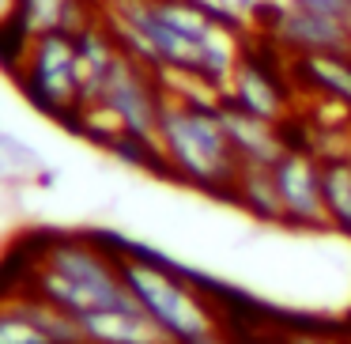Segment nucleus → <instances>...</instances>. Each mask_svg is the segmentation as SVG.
<instances>
[{
	"instance_id": "f257e3e1",
	"label": "nucleus",
	"mask_w": 351,
	"mask_h": 344,
	"mask_svg": "<svg viewBox=\"0 0 351 344\" xmlns=\"http://www.w3.org/2000/svg\"><path fill=\"white\" fill-rule=\"evenodd\" d=\"M23 291H34L38 299L76 314V318L95 310H140L121 276L117 253L80 235L42 238Z\"/></svg>"
},
{
	"instance_id": "f03ea898",
	"label": "nucleus",
	"mask_w": 351,
	"mask_h": 344,
	"mask_svg": "<svg viewBox=\"0 0 351 344\" xmlns=\"http://www.w3.org/2000/svg\"><path fill=\"white\" fill-rule=\"evenodd\" d=\"M219 102L185 99V95L167 91V106L159 117V144L167 174L182 178L185 185H197L204 193H223L230 197L238 178V155L230 148L227 133L219 122Z\"/></svg>"
},
{
	"instance_id": "7ed1b4c3",
	"label": "nucleus",
	"mask_w": 351,
	"mask_h": 344,
	"mask_svg": "<svg viewBox=\"0 0 351 344\" xmlns=\"http://www.w3.org/2000/svg\"><path fill=\"white\" fill-rule=\"evenodd\" d=\"M117 261H121V276L129 284L132 299L170 336V344H189L219 329L215 306L178 268L144 257V253H117Z\"/></svg>"
},
{
	"instance_id": "20e7f679",
	"label": "nucleus",
	"mask_w": 351,
	"mask_h": 344,
	"mask_svg": "<svg viewBox=\"0 0 351 344\" xmlns=\"http://www.w3.org/2000/svg\"><path fill=\"white\" fill-rule=\"evenodd\" d=\"M12 80L23 91L38 114L69 125L84 110V91H80V72H76V34H38L27 42L23 57L12 65Z\"/></svg>"
},
{
	"instance_id": "39448f33",
	"label": "nucleus",
	"mask_w": 351,
	"mask_h": 344,
	"mask_svg": "<svg viewBox=\"0 0 351 344\" xmlns=\"http://www.w3.org/2000/svg\"><path fill=\"white\" fill-rule=\"evenodd\" d=\"M99 106H106L125 129V137L136 140H155L159 137V117L167 106V84L162 72L144 65L140 57L121 54L114 72L106 76L99 91Z\"/></svg>"
},
{
	"instance_id": "423d86ee",
	"label": "nucleus",
	"mask_w": 351,
	"mask_h": 344,
	"mask_svg": "<svg viewBox=\"0 0 351 344\" xmlns=\"http://www.w3.org/2000/svg\"><path fill=\"white\" fill-rule=\"evenodd\" d=\"M265 34L291 57H317V54H351V23L317 12L295 8L287 0L265 4Z\"/></svg>"
},
{
	"instance_id": "0eeeda50",
	"label": "nucleus",
	"mask_w": 351,
	"mask_h": 344,
	"mask_svg": "<svg viewBox=\"0 0 351 344\" xmlns=\"http://www.w3.org/2000/svg\"><path fill=\"white\" fill-rule=\"evenodd\" d=\"M272 174L283 205V223L306 231L328 227L325 190H321V155H313L310 148L287 144L283 155L272 163Z\"/></svg>"
},
{
	"instance_id": "6e6552de",
	"label": "nucleus",
	"mask_w": 351,
	"mask_h": 344,
	"mask_svg": "<svg viewBox=\"0 0 351 344\" xmlns=\"http://www.w3.org/2000/svg\"><path fill=\"white\" fill-rule=\"evenodd\" d=\"M223 99L234 102V106L245 110V114H257V117L276 122V125H283L287 106H291L283 80L276 76V72L268 69L265 61H257L253 54H242L238 69L230 72V80H227V91H223Z\"/></svg>"
},
{
	"instance_id": "1a4fd4ad",
	"label": "nucleus",
	"mask_w": 351,
	"mask_h": 344,
	"mask_svg": "<svg viewBox=\"0 0 351 344\" xmlns=\"http://www.w3.org/2000/svg\"><path fill=\"white\" fill-rule=\"evenodd\" d=\"M215 110H219L223 133H227V140H230V148H234V155H238L242 167H272V163L283 155V148L291 144L276 122H265V117H257V114H245V110H238L234 102L219 99Z\"/></svg>"
},
{
	"instance_id": "9d476101",
	"label": "nucleus",
	"mask_w": 351,
	"mask_h": 344,
	"mask_svg": "<svg viewBox=\"0 0 351 344\" xmlns=\"http://www.w3.org/2000/svg\"><path fill=\"white\" fill-rule=\"evenodd\" d=\"M87 344H170L144 310H95L80 318Z\"/></svg>"
},
{
	"instance_id": "9b49d317",
	"label": "nucleus",
	"mask_w": 351,
	"mask_h": 344,
	"mask_svg": "<svg viewBox=\"0 0 351 344\" xmlns=\"http://www.w3.org/2000/svg\"><path fill=\"white\" fill-rule=\"evenodd\" d=\"M91 16V0H19V31L23 38H38V34H76Z\"/></svg>"
},
{
	"instance_id": "f8f14e48",
	"label": "nucleus",
	"mask_w": 351,
	"mask_h": 344,
	"mask_svg": "<svg viewBox=\"0 0 351 344\" xmlns=\"http://www.w3.org/2000/svg\"><path fill=\"white\" fill-rule=\"evenodd\" d=\"M291 69L298 72L313 95L328 102H340L351 110V54H317V57H291Z\"/></svg>"
},
{
	"instance_id": "ddd939ff",
	"label": "nucleus",
	"mask_w": 351,
	"mask_h": 344,
	"mask_svg": "<svg viewBox=\"0 0 351 344\" xmlns=\"http://www.w3.org/2000/svg\"><path fill=\"white\" fill-rule=\"evenodd\" d=\"M230 200L245 216H253L261 223H283V205H280V190H276L272 167H238Z\"/></svg>"
},
{
	"instance_id": "4468645a",
	"label": "nucleus",
	"mask_w": 351,
	"mask_h": 344,
	"mask_svg": "<svg viewBox=\"0 0 351 344\" xmlns=\"http://www.w3.org/2000/svg\"><path fill=\"white\" fill-rule=\"evenodd\" d=\"M321 190H325L328 227L351 238V159L348 155H325L321 159Z\"/></svg>"
},
{
	"instance_id": "2eb2a0df",
	"label": "nucleus",
	"mask_w": 351,
	"mask_h": 344,
	"mask_svg": "<svg viewBox=\"0 0 351 344\" xmlns=\"http://www.w3.org/2000/svg\"><path fill=\"white\" fill-rule=\"evenodd\" d=\"M46 159L27 140L0 129V182H46Z\"/></svg>"
},
{
	"instance_id": "dca6fc26",
	"label": "nucleus",
	"mask_w": 351,
	"mask_h": 344,
	"mask_svg": "<svg viewBox=\"0 0 351 344\" xmlns=\"http://www.w3.org/2000/svg\"><path fill=\"white\" fill-rule=\"evenodd\" d=\"M0 344H49L16 295H0Z\"/></svg>"
},
{
	"instance_id": "f3484780",
	"label": "nucleus",
	"mask_w": 351,
	"mask_h": 344,
	"mask_svg": "<svg viewBox=\"0 0 351 344\" xmlns=\"http://www.w3.org/2000/svg\"><path fill=\"white\" fill-rule=\"evenodd\" d=\"M27 38L19 31V0H0V65L12 69V65L23 57Z\"/></svg>"
},
{
	"instance_id": "a211bd4d",
	"label": "nucleus",
	"mask_w": 351,
	"mask_h": 344,
	"mask_svg": "<svg viewBox=\"0 0 351 344\" xmlns=\"http://www.w3.org/2000/svg\"><path fill=\"white\" fill-rule=\"evenodd\" d=\"M287 4L306 8V12H317V16H332V19L351 23V0H287Z\"/></svg>"
},
{
	"instance_id": "6ab92c4d",
	"label": "nucleus",
	"mask_w": 351,
	"mask_h": 344,
	"mask_svg": "<svg viewBox=\"0 0 351 344\" xmlns=\"http://www.w3.org/2000/svg\"><path fill=\"white\" fill-rule=\"evenodd\" d=\"M280 344H340V341H332V336H325V333H313V329H295V333H287Z\"/></svg>"
},
{
	"instance_id": "aec40b11",
	"label": "nucleus",
	"mask_w": 351,
	"mask_h": 344,
	"mask_svg": "<svg viewBox=\"0 0 351 344\" xmlns=\"http://www.w3.org/2000/svg\"><path fill=\"white\" fill-rule=\"evenodd\" d=\"M189 344H238V341H230V336H223L219 329H215V333H204V336H197V341H189Z\"/></svg>"
},
{
	"instance_id": "412c9836",
	"label": "nucleus",
	"mask_w": 351,
	"mask_h": 344,
	"mask_svg": "<svg viewBox=\"0 0 351 344\" xmlns=\"http://www.w3.org/2000/svg\"><path fill=\"white\" fill-rule=\"evenodd\" d=\"M348 159H351V144H348Z\"/></svg>"
}]
</instances>
